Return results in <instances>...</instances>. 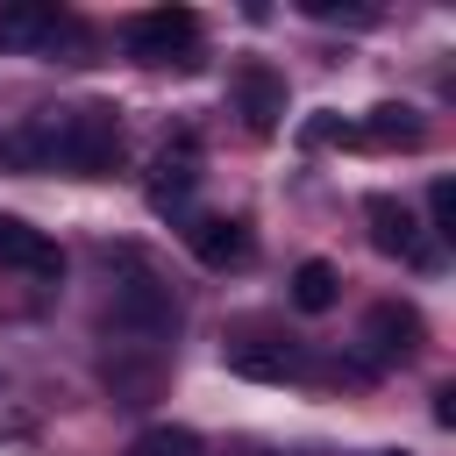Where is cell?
<instances>
[{"label": "cell", "instance_id": "cell-16", "mask_svg": "<svg viewBox=\"0 0 456 456\" xmlns=\"http://www.w3.org/2000/svg\"><path fill=\"white\" fill-rule=\"evenodd\" d=\"M299 142H306V150H321V142H356V128H349L342 114H314V121L299 128Z\"/></svg>", "mask_w": 456, "mask_h": 456}, {"label": "cell", "instance_id": "cell-17", "mask_svg": "<svg viewBox=\"0 0 456 456\" xmlns=\"http://www.w3.org/2000/svg\"><path fill=\"white\" fill-rule=\"evenodd\" d=\"M435 420H442V428H456V392H449V385L435 392Z\"/></svg>", "mask_w": 456, "mask_h": 456}, {"label": "cell", "instance_id": "cell-18", "mask_svg": "<svg viewBox=\"0 0 456 456\" xmlns=\"http://www.w3.org/2000/svg\"><path fill=\"white\" fill-rule=\"evenodd\" d=\"M370 456H406V449H370Z\"/></svg>", "mask_w": 456, "mask_h": 456}, {"label": "cell", "instance_id": "cell-12", "mask_svg": "<svg viewBox=\"0 0 456 456\" xmlns=\"http://www.w3.org/2000/svg\"><path fill=\"white\" fill-rule=\"evenodd\" d=\"M335 299H342V271H335L328 256H306V264L292 271V306H299V314H328Z\"/></svg>", "mask_w": 456, "mask_h": 456}, {"label": "cell", "instance_id": "cell-13", "mask_svg": "<svg viewBox=\"0 0 456 456\" xmlns=\"http://www.w3.org/2000/svg\"><path fill=\"white\" fill-rule=\"evenodd\" d=\"M228 363L242 370V378H292L299 370V349H285V342H242V349H228Z\"/></svg>", "mask_w": 456, "mask_h": 456}, {"label": "cell", "instance_id": "cell-6", "mask_svg": "<svg viewBox=\"0 0 456 456\" xmlns=\"http://www.w3.org/2000/svg\"><path fill=\"white\" fill-rule=\"evenodd\" d=\"M71 43V14L43 7V0H14L0 7V50H21V57H57Z\"/></svg>", "mask_w": 456, "mask_h": 456}, {"label": "cell", "instance_id": "cell-7", "mask_svg": "<svg viewBox=\"0 0 456 456\" xmlns=\"http://www.w3.org/2000/svg\"><path fill=\"white\" fill-rule=\"evenodd\" d=\"M0 264L21 271V278H64V249L50 228L21 221V214H0Z\"/></svg>", "mask_w": 456, "mask_h": 456}, {"label": "cell", "instance_id": "cell-5", "mask_svg": "<svg viewBox=\"0 0 456 456\" xmlns=\"http://www.w3.org/2000/svg\"><path fill=\"white\" fill-rule=\"evenodd\" d=\"M363 221H370V242H378L385 256H399L406 271H435V235L413 221V207H406V200L370 192V200H363Z\"/></svg>", "mask_w": 456, "mask_h": 456}, {"label": "cell", "instance_id": "cell-14", "mask_svg": "<svg viewBox=\"0 0 456 456\" xmlns=\"http://www.w3.org/2000/svg\"><path fill=\"white\" fill-rule=\"evenodd\" d=\"M128 456H207V449H200V435H192V428L157 420V428H142V435L128 442Z\"/></svg>", "mask_w": 456, "mask_h": 456}, {"label": "cell", "instance_id": "cell-2", "mask_svg": "<svg viewBox=\"0 0 456 456\" xmlns=\"http://www.w3.org/2000/svg\"><path fill=\"white\" fill-rule=\"evenodd\" d=\"M107 264H114V321L142 342L171 335L178 328V292L157 278V264L142 249H107Z\"/></svg>", "mask_w": 456, "mask_h": 456}, {"label": "cell", "instance_id": "cell-11", "mask_svg": "<svg viewBox=\"0 0 456 456\" xmlns=\"http://www.w3.org/2000/svg\"><path fill=\"white\" fill-rule=\"evenodd\" d=\"M420 135H428V121H420L406 100H399V107H370V121H356V142H385V150H392V142L413 150Z\"/></svg>", "mask_w": 456, "mask_h": 456}, {"label": "cell", "instance_id": "cell-4", "mask_svg": "<svg viewBox=\"0 0 456 456\" xmlns=\"http://www.w3.org/2000/svg\"><path fill=\"white\" fill-rule=\"evenodd\" d=\"M192 50H200L192 7H150L128 21V57H142V64H192Z\"/></svg>", "mask_w": 456, "mask_h": 456}, {"label": "cell", "instance_id": "cell-15", "mask_svg": "<svg viewBox=\"0 0 456 456\" xmlns=\"http://www.w3.org/2000/svg\"><path fill=\"white\" fill-rule=\"evenodd\" d=\"M428 235H435V242H456V185H449V178L428 185Z\"/></svg>", "mask_w": 456, "mask_h": 456}, {"label": "cell", "instance_id": "cell-1", "mask_svg": "<svg viewBox=\"0 0 456 456\" xmlns=\"http://www.w3.org/2000/svg\"><path fill=\"white\" fill-rule=\"evenodd\" d=\"M7 157L21 164H50V171H71V178H100L114 157H121V114L86 100V107H50L36 114L28 128L7 135Z\"/></svg>", "mask_w": 456, "mask_h": 456}, {"label": "cell", "instance_id": "cell-8", "mask_svg": "<svg viewBox=\"0 0 456 456\" xmlns=\"http://www.w3.org/2000/svg\"><path fill=\"white\" fill-rule=\"evenodd\" d=\"M228 93H235V114H242L256 135H271V128L285 121V78H278L271 64H235V71H228Z\"/></svg>", "mask_w": 456, "mask_h": 456}, {"label": "cell", "instance_id": "cell-10", "mask_svg": "<svg viewBox=\"0 0 456 456\" xmlns=\"http://www.w3.org/2000/svg\"><path fill=\"white\" fill-rule=\"evenodd\" d=\"M192 185H200L192 150H164V157H157V171H150V207H157V214H185Z\"/></svg>", "mask_w": 456, "mask_h": 456}, {"label": "cell", "instance_id": "cell-9", "mask_svg": "<svg viewBox=\"0 0 456 456\" xmlns=\"http://www.w3.org/2000/svg\"><path fill=\"white\" fill-rule=\"evenodd\" d=\"M185 242H192V256H200L207 271H228V264H249V228H242V221H221V214H200V221L185 228Z\"/></svg>", "mask_w": 456, "mask_h": 456}, {"label": "cell", "instance_id": "cell-3", "mask_svg": "<svg viewBox=\"0 0 456 456\" xmlns=\"http://www.w3.org/2000/svg\"><path fill=\"white\" fill-rule=\"evenodd\" d=\"M420 349V314L399 306V299H378L363 321H356V363L363 370H392Z\"/></svg>", "mask_w": 456, "mask_h": 456}]
</instances>
